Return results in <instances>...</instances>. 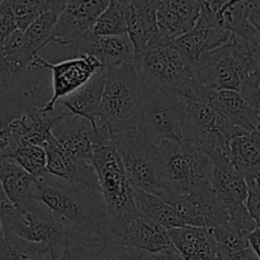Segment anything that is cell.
<instances>
[{"mask_svg": "<svg viewBox=\"0 0 260 260\" xmlns=\"http://www.w3.org/2000/svg\"><path fill=\"white\" fill-rule=\"evenodd\" d=\"M112 140L132 187L160 197L162 188L156 146L145 139L137 128L114 135Z\"/></svg>", "mask_w": 260, "mask_h": 260, "instance_id": "ba28073f", "label": "cell"}, {"mask_svg": "<svg viewBox=\"0 0 260 260\" xmlns=\"http://www.w3.org/2000/svg\"><path fill=\"white\" fill-rule=\"evenodd\" d=\"M62 9H52L43 13L23 32L24 41L37 53L48 43L52 42V36L55 32L58 14Z\"/></svg>", "mask_w": 260, "mask_h": 260, "instance_id": "d6a6232c", "label": "cell"}, {"mask_svg": "<svg viewBox=\"0 0 260 260\" xmlns=\"http://www.w3.org/2000/svg\"><path fill=\"white\" fill-rule=\"evenodd\" d=\"M210 9L215 13L222 28L235 35L240 40L260 47V30L255 29L249 22L251 2L246 0H212L207 2Z\"/></svg>", "mask_w": 260, "mask_h": 260, "instance_id": "44dd1931", "label": "cell"}, {"mask_svg": "<svg viewBox=\"0 0 260 260\" xmlns=\"http://www.w3.org/2000/svg\"><path fill=\"white\" fill-rule=\"evenodd\" d=\"M134 61L142 80L178 95L196 76V65L185 60L173 45L160 46Z\"/></svg>", "mask_w": 260, "mask_h": 260, "instance_id": "9c48e42d", "label": "cell"}, {"mask_svg": "<svg viewBox=\"0 0 260 260\" xmlns=\"http://www.w3.org/2000/svg\"><path fill=\"white\" fill-rule=\"evenodd\" d=\"M156 24L162 46L172 45L177 38L189 32V28L172 9L169 2H156Z\"/></svg>", "mask_w": 260, "mask_h": 260, "instance_id": "836d02e7", "label": "cell"}, {"mask_svg": "<svg viewBox=\"0 0 260 260\" xmlns=\"http://www.w3.org/2000/svg\"><path fill=\"white\" fill-rule=\"evenodd\" d=\"M52 135L61 149L75 159L90 162L95 145V132L86 119L66 116L52 128Z\"/></svg>", "mask_w": 260, "mask_h": 260, "instance_id": "ac0fdd59", "label": "cell"}, {"mask_svg": "<svg viewBox=\"0 0 260 260\" xmlns=\"http://www.w3.org/2000/svg\"><path fill=\"white\" fill-rule=\"evenodd\" d=\"M50 260H73L71 259V253H70V248L66 249L60 256H56V258H50Z\"/></svg>", "mask_w": 260, "mask_h": 260, "instance_id": "60d3db41", "label": "cell"}, {"mask_svg": "<svg viewBox=\"0 0 260 260\" xmlns=\"http://www.w3.org/2000/svg\"><path fill=\"white\" fill-rule=\"evenodd\" d=\"M108 5L107 0H70L58 14L52 42L61 46H73L91 32L99 15Z\"/></svg>", "mask_w": 260, "mask_h": 260, "instance_id": "5bb4252c", "label": "cell"}, {"mask_svg": "<svg viewBox=\"0 0 260 260\" xmlns=\"http://www.w3.org/2000/svg\"><path fill=\"white\" fill-rule=\"evenodd\" d=\"M259 235H260L259 226L254 229L253 231L246 234V240H248L249 246H250L251 250H253L258 256H259Z\"/></svg>", "mask_w": 260, "mask_h": 260, "instance_id": "ab89813d", "label": "cell"}, {"mask_svg": "<svg viewBox=\"0 0 260 260\" xmlns=\"http://www.w3.org/2000/svg\"><path fill=\"white\" fill-rule=\"evenodd\" d=\"M127 36L134 47V60L162 46L156 24V2H127Z\"/></svg>", "mask_w": 260, "mask_h": 260, "instance_id": "9a60e30c", "label": "cell"}, {"mask_svg": "<svg viewBox=\"0 0 260 260\" xmlns=\"http://www.w3.org/2000/svg\"><path fill=\"white\" fill-rule=\"evenodd\" d=\"M43 69L51 70L52 78V95L45 106L41 107V111L45 113H52L58 101L66 98L88 83L95 73L106 70L93 56L66 58L56 63L48 62L41 56H36L30 63L29 70L32 73H37Z\"/></svg>", "mask_w": 260, "mask_h": 260, "instance_id": "30bf717a", "label": "cell"}, {"mask_svg": "<svg viewBox=\"0 0 260 260\" xmlns=\"http://www.w3.org/2000/svg\"><path fill=\"white\" fill-rule=\"evenodd\" d=\"M70 48L73 57L93 56L106 70L134 60V47L127 33L119 36H95L89 32L70 46Z\"/></svg>", "mask_w": 260, "mask_h": 260, "instance_id": "2e32d148", "label": "cell"}, {"mask_svg": "<svg viewBox=\"0 0 260 260\" xmlns=\"http://www.w3.org/2000/svg\"><path fill=\"white\" fill-rule=\"evenodd\" d=\"M150 260H184L179 251L174 248V246H169V248L160 250L157 253L149 254Z\"/></svg>", "mask_w": 260, "mask_h": 260, "instance_id": "f35d334b", "label": "cell"}, {"mask_svg": "<svg viewBox=\"0 0 260 260\" xmlns=\"http://www.w3.org/2000/svg\"><path fill=\"white\" fill-rule=\"evenodd\" d=\"M134 203L137 215L167 230L184 226L174 208L157 196L134 188Z\"/></svg>", "mask_w": 260, "mask_h": 260, "instance_id": "484cf974", "label": "cell"}, {"mask_svg": "<svg viewBox=\"0 0 260 260\" xmlns=\"http://www.w3.org/2000/svg\"><path fill=\"white\" fill-rule=\"evenodd\" d=\"M104 79H106V70L95 73L88 83L84 84L83 86H80L78 90L74 91L66 98L58 101L56 108L58 107L61 108V111L68 112L70 116L86 119L91 124V127H95Z\"/></svg>", "mask_w": 260, "mask_h": 260, "instance_id": "cb8c5ba5", "label": "cell"}, {"mask_svg": "<svg viewBox=\"0 0 260 260\" xmlns=\"http://www.w3.org/2000/svg\"><path fill=\"white\" fill-rule=\"evenodd\" d=\"M170 243L184 260H216L217 243L212 229L182 226L168 230Z\"/></svg>", "mask_w": 260, "mask_h": 260, "instance_id": "603a6c76", "label": "cell"}, {"mask_svg": "<svg viewBox=\"0 0 260 260\" xmlns=\"http://www.w3.org/2000/svg\"><path fill=\"white\" fill-rule=\"evenodd\" d=\"M20 216L24 225L17 235L32 243L45 244L50 258L60 256L66 249L70 248L68 233L53 220L42 205L37 203L36 207Z\"/></svg>", "mask_w": 260, "mask_h": 260, "instance_id": "e0dca14e", "label": "cell"}, {"mask_svg": "<svg viewBox=\"0 0 260 260\" xmlns=\"http://www.w3.org/2000/svg\"><path fill=\"white\" fill-rule=\"evenodd\" d=\"M260 47L235 35L221 47L207 53L196 65L197 78L212 90L238 91L241 81L259 76Z\"/></svg>", "mask_w": 260, "mask_h": 260, "instance_id": "5b68a950", "label": "cell"}, {"mask_svg": "<svg viewBox=\"0 0 260 260\" xmlns=\"http://www.w3.org/2000/svg\"><path fill=\"white\" fill-rule=\"evenodd\" d=\"M160 198L174 208L184 226L216 229L229 222L228 211L213 194L211 187L196 190L187 196L165 192Z\"/></svg>", "mask_w": 260, "mask_h": 260, "instance_id": "8fae6325", "label": "cell"}, {"mask_svg": "<svg viewBox=\"0 0 260 260\" xmlns=\"http://www.w3.org/2000/svg\"><path fill=\"white\" fill-rule=\"evenodd\" d=\"M0 185L20 215L37 206L35 178L12 159L0 164Z\"/></svg>", "mask_w": 260, "mask_h": 260, "instance_id": "7402d4cb", "label": "cell"}, {"mask_svg": "<svg viewBox=\"0 0 260 260\" xmlns=\"http://www.w3.org/2000/svg\"><path fill=\"white\" fill-rule=\"evenodd\" d=\"M46 255L45 244L32 243L14 233H5L0 243V260H45Z\"/></svg>", "mask_w": 260, "mask_h": 260, "instance_id": "f546056e", "label": "cell"}, {"mask_svg": "<svg viewBox=\"0 0 260 260\" xmlns=\"http://www.w3.org/2000/svg\"><path fill=\"white\" fill-rule=\"evenodd\" d=\"M15 29H17V27L10 18L0 17V53H2L3 47H4L8 38Z\"/></svg>", "mask_w": 260, "mask_h": 260, "instance_id": "74e56055", "label": "cell"}, {"mask_svg": "<svg viewBox=\"0 0 260 260\" xmlns=\"http://www.w3.org/2000/svg\"><path fill=\"white\" fill-rule=\"evenodd\" d=\"M73 260H142L146 253L107 243H90L84 245L71 246Z\"/></svg>", "mask_w": 260, "mask_h": 260, "instance_id": "f1b7e54d", "label": "cell"}, {"mask_svg": "<svg viewBox=\"0 0 260 260\" xmlns=\"http://www.w3.org/2000/svg\"><path fill=\"white\" fill-rule=\"evenodd\" d=\"M95 145L90 164L98 179L99 189L107 210V223L114 225L136 215L134 187L127 179L112 136L95 128Z\"/></svg>", "mask_w": 260, "mask_h": 260, "instance_id": "3957f363", "label": "cell"}, {"mask_svg": "<svg viewBox=\"0 0 260 260\" xmlns=\"http://www.w3.org/2000/svg\"><path fill=\"white\" fill-rule=\"evenodd\" d=\"M241 132L243 129L221 118L207 104L185 101L183 140L205 152L217 169L233 170L229 145L231 139Z\"/></svg>", "mask_w": 260, "mask_h": 260, "instance_id": "52a82bcc", "label": "cell"}, {"mask_svg": "<svg viewBox=\"0 0 260 260\" xmlns=\"http://www.w3.org/2000/svg\"><path fill=\"white\" fill-rule=\"evenodd\" d=\"M142 260H150V259H149V254H146V255L144 256V259H142Z\"/></svg>", "mask_w": 260, "mask_h": 260, "instance_id": "7bdbcfd3", "label": "cell"}, {"mask_svg": "<svg viewBox=\"0 0 260 260\" xmlns=\"http://www.w3.org/2000/svg\"><path fill=\"white\" fill-rule=\"evenodd\" d=\"M231 35L233 33L221 27L207 2H201L200 17L194 27L182 37L177 38L172 45L185 60L197 65L198 61L207 53L225 45Z\"/></svg>", "mask_w": 260, "mask_h": 260, "instance_id": "7c38bea8", "label": "cell"}, {"mask_svg": "<svg viewBox=\"0 0 260 260\" xmlns=\"http://www.w3.org/2000/svg\"><path fill=\"white\" fill-rule=\"evenodd\" d=\"M248 185V197H246L245 207L248 210L249 215L251 216L254 221L260 225V185L259 177L251 178L245 180Z\"/></svg>", "mask_w": 260, "mask_h": 260, "instance_id": "8d00e7d4", "label": "cell"}, {"mask_svg": "<svg viewBox=\"0 0 260 260\" xmlns=\"http://www.w3.org/2000/svg\"><path fill=\"white\" fill-rule=\"evenodd\" d=\"M66 2H40V0H4L0 2V17H8L20 32H24L41 14L52 9H62Z\"/></svg>", "mask_w": 260, "mask_h": 260, "instance_id": "83f0119b", "label": "cell"}, {"mask_svg": "<svg viewBox=\"0 0 260 260\" xmlns=\"http://www.w3.org/2000/svg\"><path fill=\"white\" fill-rule=\"evenodd\" d=\"M172 9L179 15L180 19L184 22V24L189 28V30L194 27L198 17H200L201 2L194 0H170L169 2Z\"/></svg>", "mask_w": 260, "mask_h": 260, "instance_id": "d590c367", "label": "cell"}, {"mask_svg": "<svg viewBox=\"0 0 260 260\" xmlns=\"http://www.w3.org/2000/svg\"><path fill=\"white\" fill-rule=\"evenodd\" d=\"M0 222L4 229V233L18 234L24 225L22 216L7 197L2 185H0Z\"/></svg>", "mask_w": 260, "mask_h": 260, "instance_id": "e575fe53", "label": "cell"}, {"mask_svg": "<svg viewBox=\"0 0 260 260\" xmlns=\"http://www.w3.org/2000/svg\"><path fill=\"white\" fill-rule=\"evenodd\" d=\"M141 95V78L134 60L106 70L101 106L95 128L112 137L136 128V117Z\"/></svg>", "mask_w": 260, "mask_h": 260, "instance_id": "7a4b0ae2", "label": "cell"}, {"mask_svg": "<svg viewBox=\"0 0 260 260\" xmlns=\"http://www.w3.org/2000/svg\"><path fill=\"white\" fill-rule=\"evenodd\" d=\"M4 229H3V225H2V222H0V243H2V240H3V238H4Z\"/></svg>", "mask_w": 260, "mask_h": 260, "instance_id": "b9f144b4", "label": "cell"}, {"mask_svg": "<svg viewBox=\"0 0 260 260\" xmlns=\"http://www.w3.org/2000/svg\"><path fill=\"white\" fill-rule=\"evenodd\" d=\"M104 243L128 246L146 254H154L172 246L167 229L136 213L119 223H107Z\"/></svg>", "mask_w": 260, "mask_h": 260, "instance_id": "4fadbf2b", "label": "cell"}, {"mask_svg": "<svg viewBox=\"0 0 260 260\" xmlns=\"http://www.w3.org/2000/svg\"><path fill=\"white\" fill-rule=\"evenodd\" d=\"M229 159L233 172L248 180L260 174L259 129L241 132L233 137L229 145Z\"/></svg>", "mask_w": 260, "mask_h": 260, "instance_id": "d4e9b609", "label": "cell"}, {"mask_svg": "<svg viewBox=\"0 0 260 260\" xmlns=\"http://www.w3.org/2000/svg\"><path fill=\"white\" fill-rule=\"evenodd\" d=\"M207 106L221 118L243 131L251 132L259 129L260 109L246 103L238 91L213 90Z\"/></svg>", "mask_w": 260, "mask_h": 260, "instance_id": "ffe728a7", "label": "cell"}, {"mask_svg": "<svg viewBox=\"0 0 260 260\" xmlns=\"http://www.w3.org/2000/svg\"><path fill=\"white\" fill-rule=\"evenodd\" d=\"M43 150L47 157L48 174L75 184L99 188L96 174L90 162L81 161L66 154L56 142L55 137H52Z\"/></svg>", "mask_w": 260, "mask_h": 260, "instance_id": "d6986e66", "label": "cell"}, {"mask_svg": "<svg viewBox=\"0 0 260 260\" xmlns=\"http://www.w3.org/2000/svg\"><path fill=\"white\" fill-rule=\"evenodd\" d=\"M10 159L19 165L35 179H43L48 177L47 157L45 150L29 142H19Z\"/></svg>", "mask_w": 260, "mask_h": 260, "instance_id": "1f68e13d", "label": "cell"}, {"mask_svg": "<svg viewBox=\"0 0 260 260\" xmlns=\"http://www.w3.org/2000/svg\"><path fill=\"white\" fill-rule=\"evenodd\" d=\"M91 33L95 36H119L127 33V2L109 0L94 24Z\"/></svg>", "mask_w": 260, "mask_h": 260, "instance_id": "4dcf8cb0", "label": "cell"}, {"mask_svg": "<svg viewBox=\"0 0 260 260\" xmlns=\"http://www.w3.org/2000/svg\"><path fill=\"white\" fill-rule=\"evenodd\" d=\"M36 200L68 233L69 245L104 243L107 210L98 187L48 177L35 179Z\"/></svg>", "mask_w": 260, "mask_h": 260, "instance_id": "6da1fadb", "label": "cell"}, {"mask_svg": "<svg viewBox=\"0 0 260 260\" xmlns=\"http://www.w3.org/2000/svg\"><path fill=\"white\" fill-rule=\"evenodd\" d=\"M23 89L0 93V164L12 157L18 145L12 135L10 123L22 114L20 95Z\"/></svg>", "mask_w": 260, "mask_h": 260, "instance_id": "4316f807", "label": "cell"}, {"mask_svg": "<svg viewBox=\"0 0 260 260\" xmlns=\"http://www.w3.org/2000/svg\"><path fill=\"white\" fill-rule=\"evenodd\" d=\"M156 149L161 194L169 192L177 196H187L211 187L215 165L194 145L184 140L162 141Z\"/></svg>", "mask_w": 260, "mask_h": 260, "instance_id": "277c9868", "label": "cell"}, {"mask_svg": "<svg viewBox=\"0 0 260 260\" xmlns=\"http://www.w3.org/2000/svg\"><path fill=\"white\" fill-rule=\"evenodd\" d=\"M185 101L141 79L140 107L135 127L152 145L162 141H182Z\"/></svg>", "mask_w": 260, "mask_h": 260, "instance_id": "8992f818", "label": "cell"}]
</instances>
